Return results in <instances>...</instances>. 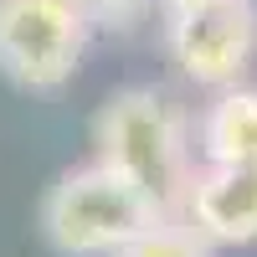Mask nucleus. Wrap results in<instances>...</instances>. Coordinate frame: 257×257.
Listing matches in <instances>:
<instances>
[{
    "label": "nucleus",
    "mask_w": 257,
    "mask_h": 257,
    "mask_svg": "<svg viewBox=\"0 0 257 257\" xmlns=\"http://www.w3.org/2000/svg\"><path fill=\"white\" fill-rule=\"evenodd\" d=\"M93 160L134 180L165 216H180L196 175V118L155 82H128L93 113Z\"/></svg>",
    "instance_id": "obj_1"
},
{
    "label": "nucleus",
    "mask_w": 257,
    "mask_h": 257,
    "mask_svg": "<svg viewBox=\"0 0 257 257\" xmlns=\"http://www.w3.org/2000/svg\"><path fill=\"white\" fill-rule=\"evenodd\" d=\"M41 237L62 257H113L149 226L165 221V211L144 196L134 180H123L118 170L103 160L72 165L47 185L41 196Z\"/></svg>",
    "instance_id": "obj_2"
},
{
    "label": "nucleus",
    "mask_w": 257,
    "mask_h": 257,
    "mask_svg": "<svg viewBox=\"0 0 257 257\" xmlns=\"http://www.w3.org/2000/svg\"><path fill=\"white\" fill-rule=\"evenodd\" d=\"M93 41L82 0H0V77L21 93H57Z\"/></svg>",
    "instance_id": "obj_3"
},
{
    "label": "nucleus",
    "mask_w": 257,
    "mask_h": 257,
    "mask_svg": "<svg viewBox=\"0 0 257 257\" xmlns=\"http://www.w3.org/2000/svg\"><path fill=\"white\" fill-rule=\"evenodd\" d=\"M165 52L190 88L221 93L257 62V0H185L165 11Z\"/></svg>",
    "instance_id": "obj_4"
},
{
    "label": "nucleus",
    "mask_w": 257,
    "mask_h": 257,
    "mask_svg": "<svg viewBox=\"0 0 257 257\" xmlns=\"http://www.w3.org/2000/svg\"><path fill=\"white\" fill-rule=\"evenodd\" d=\"M180 221L206 247L257 242V165H196L180 201Z\"/></svg>",
    "instance_id": "obj_5"
},
{
    "label": "nucleus",
    "mask_w": 257,
    "mask_h": 257,
    "mask_svg": "<svg viewBox=\"0 0 257 257\" xmlns=\"http://www.w3.org/2000/svg\"><path fill=\"white\" fill-rule=\"evenodd\" d=\"M196 160L201 165H257V88L211 93V103L196 118Z\"/></svg>",
    "instance_id": "obj_6"
},
{
    "label": "nucleus",
    "mask_w": 257,
    "mask_h": 257,
    "mask_svg": "<svg viewBox=\"0 0 257 257\" xmlns=\"http://www.w3.org/2000/svg\"><path fill=\"white\" fill-rule=\"evenodd\" d=\"M211 252H216V247H206L180 216H165L160 226H149L144 237H134L123 252H113V257H211Z\"/></svg>",
    "instance_id": "obj_7"
},
{
    "label": "nucleus",
    "mask_w": 257,
    "mask_h": 257,
    "mask_svg": "<svg viewBox=\"0 0 257 257\" xmlns=\"http://www.w3.org/2000/svg\"><path fill=\"white\" fill-rule=\"evenodd\" d=\"M149 6H160V11H175V6H185V0H149Z\"/></svg>",
    "instance_id": "obj_8"
}]
</instances>
